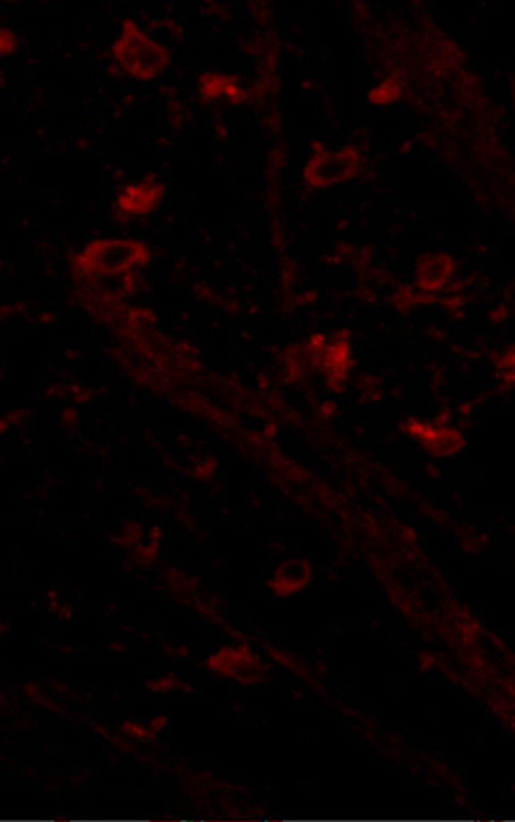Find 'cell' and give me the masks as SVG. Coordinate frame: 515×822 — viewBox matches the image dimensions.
I'll use <instances>...</instances> for the list:
<instances>
[{
    "label": "cell",
    "mask_w": 515,
    "mask_h": 822,
    "mask_svg": "<svg viewBox=\"0 0 515 822\" xmlns=\"http://www.w3.org/2000/svg\"><path fill=\"white\" fill-rule=\"evenodd\" d=\"M152 263L148 245L124 237H102L85 245L71 262L72 271L85 278L122 277Z\"/></svg>",
    "instance_id": "obj_1"
},
{
    "label": "cell",
    "mask_w": 515,
    "mask_h": 822,
    "mask_svg": "<svg viewBox=\"0 0 515 822\" xmlns=\"http://www.w3.org/2000/svg\"><path fill=\"white\" fill-rule=\"evenodd\" d=\"M111 59L136 81H154L170 66V52L133 20H124L111 46Z\"/></svg>",
    "instance_id": "obj_2"
},
{
    "label": "cell",
    "mask_w": 515,
    "mask_h": 822,
    "mask_svg": "<svg viewBox=\"0 0 515 822\" xmlns=\"http://www.w3.org/2000/svg\"><path fill=\"white\" fill-rule=\"evenodd\" d=\"M361 155L354 148L318 152L304 167V178L313 187L342 184L358 174Z\"/></svg>",
    "instance_id": "obj_3"
},
{
    "label": "cell",
    "mask_w": 515,
    "mask_h": 822,
    "mask_svg": "<svg viewBox=\"0 0 515 822\" xmlns=\"http://www.w3.org/2000/svg\"><path fill=\"white\" fill-rule=\"evenodd\" d=\"M165 196V186L157 179L128 184L117 195L113 208L119 219H139L154 213Z\"/></svg>",
    "instance_id": "obj_4"
},
{
    "label": "cell",
    "mask_w": 515,
    "mask_h": 822,
    "mask_svg": "<svg viewBox=\"0 0 515 822\" xmlns=\"http://www.w3.org/2000/svg\"><path fill=\"white\" fill-rule=\"evenodd\" d=\"M403 431L414 438L416 442L425 446L431 455L435 457H450L455 455L464 448V435L455 429V428H447V426H433L428 422L411 421L403 424Z\"/></svg>",
    "instance_id": "obj_5"
},
{
    "label": "cell",
    "mask_w": 515,
    "mask_h": 822,
    "mask_svg": "<svg viewBox=\"0 0 515 822\" xmlns=\"http://www.w3.org/2000/svg\"><path fill=\"white\" fill-rule=\"evenodd\" d=\"M256 667L258 661L246 647H224L206 660V668L210 671L234 680H241V677H246V682H249L247 677L254 675Z\"/></svg>",
    "instance_id": "obj_6"
},
{
    "label": "cell",
    "mask_w": 515,
    "mask_h": 822,
    "mask_svg": "<svg viewBox=\"0 0 515 822\" xmlns=\"http://www.w3.org/2000/svg\"><path fill=\"white\" fill-rule=\"evenodd\" d=\"M455 263L447 254H429L425 256L418 270H416V282L421 292L431 294L442 290L453 277Z\"/></svg>",
    "instance_id": "obj_7"
},
{
    "label": "cell",
    "mask_w": 515,
    "mask_h": 822,
    "mask_svg": "<svg viewBox=\"0 0 515 822\" xmlns=\"http://www.w3.org/2000/svg\"><path fill=\"white\" fill-rule=\"evenodd\" d=\"M351 368V349L347 340H336L325 353L323 357V369L328 377V385L336 388V385H342Z\"/></svg>",
    "instance_id": "obj_8"
},
{
    "label": "cell",
    "mask_w": 515,
    "mask_h": 822,
    "mask_svg": "<svg viewBox=\"0 0 515 822\" xmlns=\"http://www.w3.org/2000/svg\"><path fill=\"white\" fill-rule=\"evenodd\" d=\"M308 580H310V569L304 565V561L286 563L275 574L273 582H271V589H273V593H277L280 596H289V594L299 593L301 589H304Z\"/></svg>",
    "instance_id": "obj_9"
},
{
    "label": "cell",
    "mask_w": 515,
    "mask_h": 822,
    "mask_svg": "<svg viewBox=\"0 0 515 822\" xmlns=\"http://www.w3.org/2000/svg\"><path fill=\"white\" fill-rule=\"evenodd\" d=\"M20 46V37L14 29L2 26L0 28V59L12 55Z\"/></svg>",
    "instance_id": "obj_10"
},
{
    "label": "cell",
    "mask_w": 515,
    "mask_h": 822,
    "mask_svg": "<svg viewBox=\"0 0 515 822\" xmlns=\"http://www.w3.org/2000/svg\"><path fill=\"white\" fill-rule=\"evenodd\" d=\"M120 732L124 735H128L129 738L133 740H148L152 738L154 734L148 727L141 725V723H136V721H126L122 727H120Z\"/></svg>",
    "instance_id": "obj_11"
},
{
    "label": "cell",
    "mask_w": 515,
    "mask_h": 822,
    "mask_svg": "<svg viewBox=\"0 0 515 822\" xmlns=\"http://www.w3.org/2000/svg\"><path fill=\"white\" fill-rule=\"evenodd\" d=\"M179 687V680L174 677V675H167V677H160L157 680L150 682L148 684V689L154 690V692H158V693H163V692H170V690H176Z\"/></svg>",
    "instance_id": "obj_12"
},
{
    "label": "cell",
    "mask_w": 515,
    "mask_h": 822,
    "mask_svg": "<svg viewBox=\"0 0 515 822\" xmlns=\"http://www.w3.org/2000/svg\"><path fill=\"white\" fill-rule=\"evenodd\" d=\"M167 727V718L165 716H155L150 723H148V728L152 730V734H160L163 728Z\"/></svg>",
    "instance_id": "obj_13"
},
{
    "label": "cell",
    "mask_w": 515,
    "mask_h": 822,
    "mask_svg": "<svg viewBox=\"0 0 515 822\" xmlns=\"http://www.w3.org/2000/svg\"><path fill=\"white\" fill-rule=\"evenodd\" d=\"M78 418H79V416H78V412H76L72 407H71V409H64V412H62V422H64L68 428H74V426L78 424Z\"/></svg>",
    "instance_id": "obj_14"
},
{
    "label": "cell",
    "mask_w": 515,
    "mask_h": 822,
    "mask_svg": "<svg viewBox=\"0 0 515 822\" xmlns=\"http://www.w3.org/2000/svg\"><path fill=\"white\" fill-rule=\"evenodd\" d=\"M11 428H12V422L9 419V416H7V414L0 416V436H4L5 433H9Z\"/></svg>",
    "instance_id": "obj_15"
}]
</instances>
